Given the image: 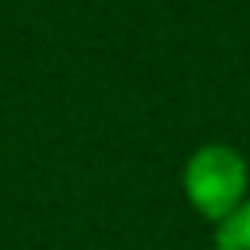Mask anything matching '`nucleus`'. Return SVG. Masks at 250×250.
I'll use <instances>...</instances> for the list:
<instances>
[{"label": "nucleus", "instance_id": "1", "mask_svg": "<svg viewBox=\"0 0 250 250\" xmlns=\"http://www.w3.org/2000/svg\"><path fill=\"white\" fill-rule=\"evenodd\" d=\"M180 184H184V199L191 203V211L199 219H207V223H219L238 203H246L250 164L234 145L211 141V145H199L184 160Z\"/></svg>", "mask_w": 250, "mask_h": 250}, {"label": "nucleus", "instance_id": "2", "mask_svg": "<svg viewBox=\"0 0 250 250\" xmlns=\"http://www.w3.org/2000/svg\"><path fill=\"white\" fill-rule=\"evenodd\" d=\"M215 250H250V199L215 223Z\"/></svg>", "mask_w": 250, "mask_h": 250}]
</instances>
